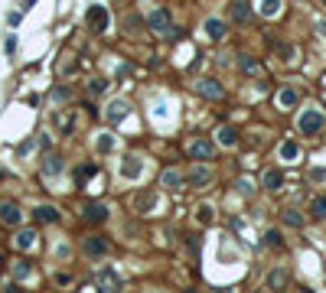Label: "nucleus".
Segmentation results:
<instances>
[{
  "label": "nucleus",
  "instance_id": "1",
  "mask_svg": "<svg viewBox=\"0 0 326 293\" xmlns=\"http://www.w3.org/2000/svg\"><path fill=\"white\" fill-rule=\"evenodd\" d=\"M85 23H88V30H95V33H105L108 26H111V13H108V7H101V4L88 7V13H85Z\"/></svg>",
  "mask_w": 326,
  "mask_h": 293
},
{
  "label": "nucleus",
  "instance_id": "2",
  "mask_svg": "<svg viewBox=\"0 0 326 293\" xmlns=\"http://www.w3.org/2000/svg\"><path fill=\"white\" fill-rule=\"evenodd\" d=\"M320 130H323V111H316V108L300 111V134L313 137V134H320Z\"/></svg>",
  "mask_w": 326,
  "mask_h": 293
},
{
  "label": "nucleus",
  "instance_id": "3",
  "mask_svg": "<svg viewBox=\"0 0 326 293\" xmlns=\"http://www.w3.org/2000/svg\"><path fill=\"white\" fill-rule=\"evenodd\" d=\"M147 26L157 33V36H176V30L170 26V13H166V10H154V13H150V20H147Z\"/></svg>",
  "mask_w": 326,
  "mask_h": 293
},
{
  "label": "nucleus",
  "instance_id": "4",
  "mask_svg": "<svg viewBox=\"0 0 326 293\" xmlns=\"http://www.w3.org/2000/svg\"><path fill=\"white\" fill-rule=\"evenodd\" d=\"M144 176V160L141 157H124L121 160V179H127V183H134V179Z\"/></svg>",
  "mask_w": 326,
  "mask_h": 293
},
{
  "label": "nucleus",
  "instance_id": "5",
  "mask_svg": "<svg viewBox=\"0 0 326 293\" xmlns=\"http://www.w3.org/2000/svg\"><path fill=\"white\" fill-rule=\"evenodd\" d=\"M186 183H192L196 189H206V186L212 183V170H209V166H203V163L189 166V170H186Z\"/></svg>",
  "mask_w": 326,
  "mask_h": 293
},
{
  "label": "nucleus",
  "instance_id": "6",
  "mask_svg": "<svg viewBox=\"0 0 326 293\" xmlns=\"http://www.w3.org/2000/svg\"><path fill=\"white\" fill-rule=\"evenodd\" d=\"M82 251H85L88 257H101V254H108V238H101V235H88V238L82 241Z\"/></svg>",
  "mask_w": 326,
  "mask_h": 293
},
{
  "label": "nucleus",
  "instance_id": "7",
  "mask_svg": "<svg viewBox=\"0 0 326 293\" xmlns=\"http://www.w3.org/2000/svg\"><path fill=\"white\" fill-rule=\"evenodd\" d=\"M82 218L92 222V225H101V222H108V205H98V202H92V205L82 208Z\"/></svg>",
  "mask_w": 326,
  "mask_h": 293
},
{
  "label": "nucleus",
  "instance_id": "8",
  "mask_svg": "<svg viewBox=\"0 0 326 293\" xmlns=\"http://www.w3.org/2000/svg\"><path fill=\"white\" fill-rule=\"evenodd\" d=\"M196 92L203 98H212V101H219V98L225 95V92H222V85H219V82H212V79H199L196 82Z\"/></svg>",
  "mask_w": 326,
  "mask_h": 293
},
{
  "label": "nucleus",
  "instance_id": "9",
  "mask_svg": "<svg viewBox=\"0 0 326 293\" xmlns=\"http://www.w3.org/2000/svg\"><path fill=\"white\" fill-rule=\"evenodd\" d=\"M127 111H131L127 101H111L108 111H105V114H108V124H121L124 117H127Z\"/></svg>",
  "mask_w": 326,
  "mask_h": 293
},
{
  "label": "nucleus",
  "instance_id": "10",
  "mask_svg": "<svg viewBox=\"0 0 326 293\" xmlns=\"http://www.w3.org/2000/svg\"><path fill=\"white\" fill-rule=\"evenodd\" d=\"M212 153H216V146H212L209 140L189 143V157H192V160H212Z\"/></svg>",
  "mask_w": 326,
  "mask_h": 293
},
{
  "label": "nucleus",
  "instance_id": "11",
  "mask_svg": "<svg viewBox=\"0 0 326 293\" xmlns=\"http://www.w3.org/2000/svg\"><path fill=\"white\" fill-rule=\"evenodd\" d=\"M154 202H157V192H141V195H137V199H134V212H150V208H154Z\"/></svg>",
  "mask_w": 326,
  "mask_h": 293
},
{
  "label": "nucleus",
  "instance_id": "12",
  "mask_svg": "<svg viewBox=\"0 0 326 293\" xmlns=\"http://www.w3.org/2000/svg\"><path fill=\"white\" fill-rule=\"evenodd\" d=\"M258 10H261V17H268V20H271V17H277V13L284 10V0H261V4H258Z\"/></svg>",
  "mask_w": 326,
  "mask_h": 293
},
{
  "label": "nucleus",
  "instance_id": "13",
  "mask_svg": "<svg viewBox=\"0 0 326 293\" xmlns=\"http://www.w3.org/2000/svg\"><path fill=\"white\" fill-rule=\"evenodd\" d=\"M281 186H284V173H281V170H268V173H265V189L277 192Z\"/></svg>",
  "mask_w": 326,
  "mask_h": 293
},
{
  "label": "nucleus",
  "instance_id": "14",
  "mask_svg": "<svg viewBox=\"0 0 326 293\" xmlns=\"http://www.w3.org/2000/svg\"><path fill=\"white\" fill-rule=\"evenodd\" d=\"M248 17H251V7H248V0H235V4H232V20L245 23Z\"/></svg>",
  "mask_w": 326,
  "mask_h": 293
},
{
  "label": "nucleus",
  "instance_id": "15",
  "mask_svg": "<svg viewBox=\"0 0 326 293\" xmlns=\"http://www.w3.org/2000/svg\"><path fill=\"white\" fill-rule=\"evenodd\" d=\"M297 101H300V95H297L294 88H281V95H277V104H281L284 111H287V108H294Z\"/></svg>",
  "mask_w": 326,
  "mask_h": 293
},
{
  "label": "nucleus",
  "instance_id": "16",
  "mask_svg": "<svg viewBox=\"0 0 326 293\" xmlns=\"http://www.w3.org/2000/svg\"><path fill=\"white\" fill-rule=\"evenodd\" d=\"M206 36L209 39H222L225 36V23H222V20H206Z\"/></svg>",
  "mask_w": 326,
  "mask_h": 293
},
{
  "label": "nucleus",
  "instance_id": "17",
  "mask_svg": "<svg viewBox=\"0 0 326 293\" xmlns=\"http://www.w3.org/2000/svg\"><path fill=\"white\" fill-rule=\"evenodd\" d=\"M238 68H241L245 75H258V72H261L258 59H251V55H238Z\"/></svg>",
  "mask_w": 326,
  "mask_h": 293
},
{
  "label": "nucleus",
  "instance_id": "18",
  "mask_svg": "<svg viewBox=\"0 0 326 293\" xmlns=\"http://www.w3.org/2000/svg\"><path fill=\"white\" fill-rule=\"evenodd\" d=\"M179 183H183V176H179L176 170H166L163 176H160V186H163V189H179Z\"/></svg>",
  "mask_w": 326,
  "mask_h": 293
},
{
  "label": "nucleus",
  "instance_id": "19",
  "mask_svg": "<svg viewBox=\"0 0 326 293\" xmlns=\"http://www.w3.org/2000/svg\"><path fill=\"white\" fill-rule=\"evenodd\" d=\"M219 143L222 146H235V143H238V130H235V127H222L219 130Z\"/></svg>",
  "mask_w": 326,
  "mask_h": 293
},
{
  "label": "nucleus",
  "instance_id": "20",
  "mask_svg": "<svg viewBox=\"0 0 326 293\" xmlns=\"http://www.w3.org/2000/svg\"><path fill=\"white\" fill-rule=\"evenodd\" d=\"M43 170H46V176H52V173H62L66 170V163H62V157H46V163H43Z\"/></svg>",
  "mask_w": 326,
  "mask_h": 293
},
{
  "label": "nucleus",
  "instance_id": "21",
  "mask_svg": "<svg viewBox=\"0 0 326 293\" xmlns=\"http://www.w3.org/2000/svg\"><path fill=\"white\" fill-rule=\"evenodd\" d=\"M36 218L39 222H59V208H55V205H39L36 208Z\"/></svg>",
  "mask_w": 326,
  "mask_h": 293
},
{
  "label": "nucleus",
  "instance_id": "22",
  "mask_svg": "<svg viewBox=\"0 0 326 293\" xmlns=\"http://www.w3.org/2000/svg\"><path fill=\"white\" fill-rule=\"evenodd\" d=\"M277 153H281V160H287V163H294V160H297V153H300V150H297V143H294V140H284V143H281V150H277Z\"/></svg>",
  "mask_w": 326,
  "mask_h": 293
},
{
  "label": "nucleus",
  "instance_id": "23",
  "mask_svg": "<svg viewBox=\"0 0 326 293\" xmlns=\"http://www.w3.org/2000/svg\"><path fill=\"white\" fill-rule=\"evenodd\" d=\"M0 218H4L7 225H20V208L17 205H4L0 208Z\"/></svg>",
  "mask_w": 326,
  "mask_h": 293
},
{
  "label": "nucleus",
  "instance_id": "24",
  "mask_svg": "<svg viewBox=\"0 0 326 293\" xmlns=\"http://www.w3.org/2000/svg\"><path fill=\"white\" fill-rule=\"evenodd\" d=\"M98 287H105V290H117L121 283H117V277L111 274V270H101V274H98Z\"/></svg>",
  "mask_w": 326,
  "mask_h": 293
},
{
  "label": "nucleus",
  "instance_id": "25",
  "mask_svg": "<svg viewBox=\"0 0 326 293\" xmlns=\"http://www.w3.org/2000/svg\"><path fill=\"white\" fill-rule=\"evenodd\" d=\"M13 244H17L20 251L33 248V244H36V232H20V235H17V241H13Z\"/></svg>",
  "mask_w": 326,
  "mask_h": 293
},
{
  "label": "nucleus",
  "instance_id": "26",
  "mask_svg": "<svg viewBox=\"0 0 326 293\" xmlns=\"http://www.w3.org/2000/svg\"><path fill=\"white\" fill-rule=\"evenodd\" d=\"M30 274H33V264H26V261H17V267H13V277H17V280H26Z\"/></svg>",
  "mask_w": 326,
  "mask_h": 293
},
{
  "label": "nucleus",
  "instance_id": "27",
  "mask_svg": "<svg viewBox=\"0 0 326 293\" xmlns=\"http://www.w3.org/2000/svg\"><path fill=\"white\" fill-rule=\"evenodd\" d=\"M310 215H313V218H326V199H313L310 202Z\"/></svg>",
  "mask_w": 326,
  "mask_h": 293
},
{
  "label": "nucleus",
  "instance_id": "28",
  "mask_svg": "<svg viewBox=\"0 0 326 293\" xmlns=\"http://www.w3.org/2000/svg\"><path fill=\"white\" fill-rule=\"evenodd\" d=\"M108 85H111L108 79H92V82H88V92H92V95H101V92H108Z\"/></svg>",
  "mask_w": 326,
  "mask_h": 293
},
{
  "label": "nucleus",
  "instance_id": "29",
  "mask_svg": "<svg viewBox=\"0 0 326 293\" xmlns=\"http://www.w3.org/2000/svg\"><path fill=\"white\" fill-rule=\"evenodd\" d=\"M199 222H203V225H212V222H216V208L203 205V208H199Z\"/></svg>",
  "mask_w": 326,
  "mask_h": 293
},
{
  "label": "nucleus",
  "instance_id": "30",
  "mask_svg": "<svg viewBox=\"0 0 326 293\" xmlns=\"http://www.w3.org/2000/svg\"><path fill=\"white\" fill-rule=\"evenodd\" d=\"M284 225H290V228H303V218H300L297 212H290V208H287V212H284Z\"/></svg>",
  "mask_w": 326,
  "mask_h": 293
},
{
  "label": "nucleus",
  "instance_id": "31",
  "mask_svg": "<svg viewBox=\"0 0 326 293\" xmlns=\"http://www.w3.org/2000/svg\"><path fill=\"white\" fill-rule=\"evenodd\" d=\"M284 283H287V274H284V270H274V274L271 277H268V287H284Z\"/></svg>",
  "mask_w": 326,
  "mask_h": 293
},
{
  "label": "nucleus",
  "instance_id": "32",
  "mask_svg": "<svg viewBox=\"0 0 326 293\" xmlns=\"http://www.w3.org/2000/svg\"><path fill=\"white\" fill-rule=\"evenodd\" d=\"M98 150L101 153H111V150H114V137H111V134H101L98 137Z\"/></svg>",
  "mask_w": 326,
  "mask_h": 293
},
{
  "label": "nucleus",
  "instance_id": "33",
  "mask_svg": "<svg viewBox=\"0 0 326 293\" xmlns=\"http://www.w3.org/2000/svg\"><path fill=\"white\" fill-rule=\"evenodd\" d=\"M265 244H271V248H281V232H268V235H265Z\"/></svg>",
  "mask_w": 326,
  "mask_h": 293
},
{
  "label": "nucleus",
  "instance_id": "34",
  "mask_svg": "<svg viewBox=\"0 0 326 293\" xmlns=\"http://www.w3.org/2000/svg\"><path fill=\"white\" fill-rule=\"evenodd\" d=\"M238 189H241V195H251V192H254L251 179H238Z\"/></svg>",
  "mask_w": 326,
  "mask_h": 293
},
{
  "label": "nucleus",
  "instance_id": "35",
  "mask_svg": "<svg viewBox=\"0 0 326 293\" xmlns=\"http://www.w3.org/2000/svg\"><path fill=\"white\" fill-rule=\"evenodd\" d=\"M310 179L313 183H326V170H310Z\"/></svg>",
  "mask_w": 326,
  "mask_h": 293
},
{
  "label": "nucleus",
  "instance_id": "36",
  "mask_svg": "<svg viewBox=\"0 0 326 293\" xmlns=\"http://www.w3.org/2000/svg\"><path fill=\"white\" fill-rule=\"evenodd\" d=\"M124 26H127V33H137V26H141V23H137V17H127V20H124Z\"/></svg>",
  "mask_w": 326,
  "mask_h": 293
},
{
  "label": "nucleus",
  "instance_id": "37",
  "mask_svg": "<svg viewBox=\"0 0 326 293\" xmlns=\"http://www.w3.org/2000/svg\"><path fill=\"white\" fill-rule=\"evenodd\" d=\"M33 4H36V0H23V10H30V7H33Z\"/></svg>",
  "mask_w": 326,
  "mask_h": 293
},
{
  "label": "nucleus",
  "instance_id": "38",
  "mask_svg": "<svg viewBox=\"0 0 326 293\" xmlns=\"http://www.w3.org/2000/svg\"><path fill=\"white\" fill-rule=\"evenodd\" d=\"M0 264H4V254H0Z\"/></svg>",
  "mask_w": 326,
  "mask_h": 293
},
{
  "label": "nucleus",
  "instance_id": "39",
  "mask_svg": "<svg viewBox=\"0 0 326 293\" xmlns=\"http://www.w3.org/2000/svg\"><path fill=\"white\" fill-rule=\"evenodd\" d=\"M323 7H326V0H323Z\"/></svg>",
  "mask_w": 326,
  "mask_h": 293
}]
</instances>
